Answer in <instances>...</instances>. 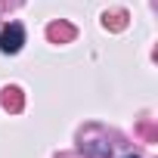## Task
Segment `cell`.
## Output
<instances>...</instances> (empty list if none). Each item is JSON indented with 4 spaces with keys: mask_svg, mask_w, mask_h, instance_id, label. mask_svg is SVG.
<instances>
[{
    "mask_svg": "<svg viewBox=\"0 0 158 158\" xmlns=\"http://www.w3.org/2000/svg\"><path fill=\"white\" fill-rule=\"evenodd\" d=\"M47 34H50V40L65 44V40H71V37H74V28H71V25H65V22H53V25L47 28Z\"/></svg>",
    "mask_w": 158,
    "mask_h": 158,
    "instance_id": "cell-2",
    "label": "cell"
},
{
    "mask_svg": "<svg viewBox=\"0 0 158 158\" xmlns=\"http://www.w3.org/2000/svg\"><path fill=\"white\" fill-rule=\"evenodd\" d=\"M3 106H6V112H22V106H25L22 90L19 87H6L3 90Z\"/></svg>",
    "mask_w": 158,
    "mask_h": 158,
    "instance_id": "cell-3",
    "label": "cell"
},
{
    "mask_svg": "<svg viewBox=\"0 0 158 158\" xmlns=\"http://www.w3.org/2000/svg\"><path fill=\"white\" fill-rule=\"evenodd\" d=\"M124 158H136V155H124Z\"/></svg>",
    "mask_w": 158,
    "mask_h": 158,
    "instance_id": "cell-4",
    "label": "cell"
},
{
    "mask_svg": "<svg viewBox=\"0 0 158 158\" xmlns=\"http://www.w3.org/2000/svg\"><path fill=\"white\" fill-rule=\"evenodd\" d=\"M22 44H25V28L19 25V22H10L3 31H0V53H19L22 50Z\"/></svg>",
    "mask_w": 158,
    "mask_h": 158,
    "instance_id": "cell-1",
    "label": "cell"
}]
</instances>
